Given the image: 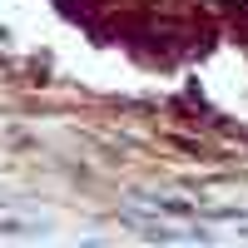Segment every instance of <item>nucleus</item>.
I'll return each instance as SVG.
<instances>
[{
	"label": "nucleus",
	"instance_id": "f257e3e1",
	"mask_svg": "<svg viewBox=\"0 0 248 248\" xmlns=\"http://www.w3.org/2000/svg\"><path fill=\"white\" fill-rule=\"evenodd\" d=\"M139 203L159 218H209V203H194V199H169V194H139Z\"/></svg>",
	"mask_w": 248,
	"mask_h": 248
}]
</instances>
